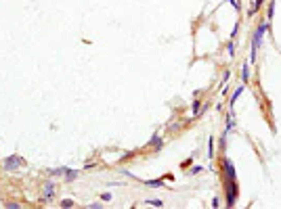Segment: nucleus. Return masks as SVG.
Listing matches in <instances>:
<instances>
[{"instance_id": "obj_1", "label": "nucleus", "mask_w": 281, "mask_h": 209, "mask_svg": "<svg viewBox=\"0 0 281 209\" xmlns=\"http://www.w3.org/2000/svg\"><path fill=\"white\" fill-rule=\"evenodd\" d=\"M267 32H268V23H262V25L256 27V32H254V36H252V56H250V63L256 61V50H258V46L262 44V38H264Z\"/></svg>"}, {"instance_id": "obj_2", "label": "nucleus", "mask_w": 281, "mask_h": 209, "mask_svg": "<svg viewBox=\"0 0 281 209\" xmlns=\"http://www.w3.org/2000/svg\"><path fill=\"white\" fill-rule=\"evenodd\" d=\"M25 165V159L23 157H19V155H8V157H4V161H2V167L7 169V172H15V169H19V167Z\"/></svg>"}, {"instance_id": "obj_3", "label": "nucleus", "mask_w": 281, "mask_h": 209, "mask_svg": "<svg viewBox=\"0 0 281 209\" xmlns=\"http://www.w3.org/2000/svg\"><path fill=\"white\" fill-rule=\"evenodd\" d=\"M235 197H237V180H235V178H229V180H227V205H229V207L235 205Z\"/></svg>"}, {"instance_id": "obj_4", "label": "nucleus", "mask_w": 281, "mask_h": 209, "mask_svg": "<svg viewBox=\"0 0 281 209\" xmlns=\"http://www.w3.org/2000/svg\"><path fill=\"white\" fill-rule=\"evenodd\" d=\"M53 195H55V186H53V182H46V184H44V199H42V203L50 201Z\"/></svg>"}, {"instance_id": "obj_5", "label": "nucleus", "mask_w": 281, "mask_h": 209, "mask_svg": "<svg viewBox=\"0 0 281 209\" xmlns=\"http://www.w3.org/2000/svg\"><path fill=\"white\" fill-rule=\"evenodd\" d=\"M233 125H235V113H233V109H231V111H229V115H227V130H225V136L233 130Z\"/></svg>"}, {"instance_id": "obj_6", "label": "nucleus", "mask_w": 281, "mask_h": 209, "mask_svg": "<svg viewBox=\"0 0 281 209\" xmlns=\"http://www.w3.org/2000/svg\"><path fill=\"white\" fill-rule=\"evenodd\" d=\"M241 82L243 84L250 82V67H248V63H243V67H241Z\"/></svg>"}, {"instance_id": "obj_7", "label": "nucleus", "mask_w": 281, "mask_h": 209, "mask_svg": "<svg viewBox=\"0 0 281 209\" xmlns=\"http://www.w3.org/2000/svg\"><path fill=\"white\" fill-rule=\"evenodd\" d=\"M262 4H264V0H254V4H252V8H250V17H254V15H256V11H258L260 7H262Z\"/></svg>"}, {"instance_id": "obj_8", "label": "nucleus", "mask_w": 281, "mask_h": 209, "mask_svg": "<svg viewBox=\"0 0 281 209\" xmlns=\"http://www.w3.org/2000/svg\"><path fill=\"white\" fill-rule=\"evenodd\" d=\"M241 92H243V86H239L237 90L233 92V96H231V109H233V107H235V103H237V98L241 96Z\"/></svg>"}, {"instance_id": "obj_9", "label": "nucleus", "mask_w": 281, "mask_h": 209, "mask_svg": "<svg viewBox=\"0 0 281 209\" xmlns=\"http://www.w3.org/2000/svg\"><path fill=\"white\" fill-rule=\"evenodd\" d=\"M199 109H202V103H199V98H195V100H193V117H199V115H202Z\"/></svg>"}, {"instance_id": "obj_10", "label": "nucleus", "mask_w": 281, "mask_h": 209, "mask_svg": "<svg viewBox=\"0 0 281 209\" xmlns=\"http://www.w3.org/2000/svg\"><path fill=\"white\" fill-rule=\"evenodd\" d=\"M76 178H78V172H76V169H67V172H65V180H67V182L76 180Z\"/></svg>"}, {"instance_id": "obj_11", "label": "nucleus", "mask_w": 281, "mask_h": 209, "mask_svg": "<svg viewBox=\"0 0 281 209\" xmlns=\"http://www.w3.org/2000/svg\"><path fill=\"white\" fill-rule=\"evenodd\" d=\"M65 172H67V167H55V169H50L49 174L50 176H63Z\"/></svg>"}, {"instance_id": "obj_12", "label": "nucleus", "mask_w": 281, "mask_h": 209, "mask_svg": "<svg viewBox=\"0 0 281 209\" xmlns=\"http://www.w3.org/2000/svg\"><path fill=\"white\" fill-rule=\"evenodd\" d=\"M145 186H164V180H145Z\"/></svg>"}, {"instance_id": "obj_13", "label": "nucleus", "mask_w": 281, "mask_h": 209, "mask_svg": "<svg viewBox=\"0 0 281 209\" xmlns=\"http://www.w3.org/2000/svg\"><path fill=\"white\" fill-rule=\"evenodd\" d=\"M151 144H153V148H162V138H160V136H153V138H151Z\"/></svg>"}, {"instance_id": "obj_14", "label": "nucleus", "mask_w": 281, "mask_h": 209, "mask_svg": "<svg viewBox=\"0 0 281 209\" xmlns=\"http://www.w3.org/2000/svg\"><path fill=\"white\" fill-rule=\"evenodd\" d=\"M227 52H229V56H233L235 55V42H229V44H227Z\"/></svg>"}, {"instance_id": "obj_15", "label": "nucleus", "mask_w": 281, "mask_h": 209, "mask_svg": "<svg viewBox=\"0 0 281 209\" xmlns=\"http://www.w3.org/2000/svg\"><path fill=\"white\" fill-rule=\"evenodd\" d=\"M208 155H210V157H214V138L208 140Z\"/></svg>"}, {"instance_id": "obj_16", "label": "nucleus", "mask_w": 281, "mask_h": 209, "mask_svg": "<svg viewBox=\"0 0 281 209\" xmlns=\"http://www.w3.org/2000/svg\"><path fill=\"white\" fill-rule=\"evenodd\" d=\"M145 203H147V205H153V207H162V205H164L160 199H157V201H151V199H149V201H145Z\"/></svg>"}, {"instance_id": "obj_17", "label": "nucleus", "mask_w": 281, "mask_h": 209, "mask_svg": "<svg viewBox=\"0 0 281 209\" xmlns=\"http://www.w3.org/2000/svg\"><path fill=\"white\" fill-rule=\"evenodd\" d=\"M61 205H63V207H71L74 201H71V199H65V201H61Z\"/></svg>"}, {"instance_id": "obj_18", "label": "nucleus", "mask_w": 281, "mask_h": 209, "mask_svg": "<svg viewBox=\"0 0 281 209\" xmlns=\"http://www.w3.org/2000/svg\"><path fill=\"white\" fill-rule=\"evenodd\" d=\"M229 77H231V71L227 69V71H225V75H222V82H225V84H227V82H229Z\"/></svg>"}, {"instance_id": "obj_19", "label": "nucleus", "mask_w": 281, "mask_h": 209, "mask_svg": "<svg viewBox=\"0 0 281 209\" xmlns=\"http://www.w3.org/2000/svg\"><path fill=\"white\" fill-rule=\"evenodd\" d=\"M109 199H111L109 192H103V195H101V201H109Z\"/></svg>"}, {"instance_id": "obj_20", "label": "nucleus", "mask_w": 281, "mask_h": 209, "mask_svg": "<svg viewBox=\"0 0 281 209\" xmlns=\"http://www.w3.org/2000/svg\"><path fill=\"white\" fill-rule=\"evenodd\" d=\"M199 172H202V165H195L193 169H191V174H199Z\"/></svg>"}, {"instance_id": "obj_21", "label": "nucleus", "mask_w": 281, "mask_h": 209, "mask_svg": "<svg viewBox=\"0 0 281 209\" xmlns=\"http://www.w3.org/2000/svg\"><path fill=\"white\" fill-rule=\"evenodd\" d=\"M229 2H231V4H233V7H235V8L239 7V4H237V0H229Z\"/></svg>"}]
</instances>
